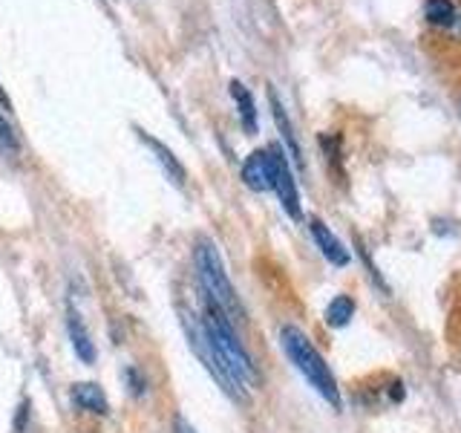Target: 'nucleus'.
<instances>
[{"label": "nucleus", "mask_w": 461, "mask_h": 433, "mask_svg": "<svg viewBox=\"0 0 461 433\" xmlns=\"http://www.w3.org/2000/svg\"><path fill=\"white\" fill-rule=\"evenodd\" d=\"M202 327H205L216 370H220V375H222V390L234 401H245V387L263 384V373H259V367L254 364L251 353L242 346L234 324L228 321V315L208 298H205Z\"/></svg>", "instance_id": "1"}, {"label": "nucleus", "mask_w": 461, "mask_h": 433, "mask_svg": "<svg viewBox=\"0 0 461 433\" xmlns=\"http://www.w3.org/2000/svg\"><path fill=\"white\" fill-rule=\"evenodd\" d=\"M280 344H283V353L288 355V361H292L303 379H306L331 408H340V387H338L335 373L326 364V358L317 353V346L309 341L306 332L300 327L285 324L280 329Z\"/></svg>", "instance_id": "2"}, {"label": "nucleus", "mask_w": 461, "mask_h": 433, "mask_svg": "<svg viewBox=\"0 0 461 433\" xmlns=\"http://www.w3.org/2000/svg\"><path fill=\"white\" fill-rule=\"evenodd\" d=\"M196 272H199V281L205 286V298L213 300L216 307H220L230 324H242L245 321V307L237 295L234 283H230L228 272H225V263L220 257V249L213 245L211 237H199L196 240Z\"/></svg>", "instance_id": "3"}, {"label": "nucleus", "mask_w": 461, "mask_h": 433, "mask_svg": "<svg viewBox=\"0 0 461 433\" xmlns=\"http://www.w3.org/2000/svg\"><path fill=\"white\" fill-rule=\"evenodd\" d=\"M266 153H268V170H271V191L277 194L285 214L292 216V220H300L303 216L300 191H297L292 165H288V156L280 151V144H271V148H266Z\"/></svg>", "instance_id": "4"}, {"label": "nucleus", "mask_w": 461, "mask_h": 433, "mask_svg": "<svg viewBox=\"0 0 461 433\" xmlns=\"http://www.w3.org/2000/svg\"><path fill=\"white\" fill-rule=\"evenodd\" d=\"M67 336H69V344L76 355L84 361V364H95V344H93V336L90 329L84 327V318L78 315V309L72 307V300H67Z\"/></svg>", "instance_id": "5"}, {"label": "nucleus", "mask_w": 461, "mask_h": 433, "mask_svg": "<svg viewBox=\"0 0 461 433\" xmlns=\"http://www.w3.org/2000/svg\"><path fill=\"white\" fill-rule=\"evenodd\" d=\"M309 231H312V237L317 243V249L323 252V257L329 260L331 266H346L349 263V249L331 235V228L321 220V216H312L309 220Z\"/></svg>", "instance_id": "6"}, {"label": "nucleus", "mask_w": 461, "mask_h": 433, "mask_svg": "<svg viewBox=\"0 0 461 433\" xmlns=\"http://www.w3.org/2000/svg\"><path fill=\"white\" fill-rule=\"evenodd\" d=\"M72 404L81 410H90L95 416H107L110 413V401H107V393L104 387L95 384V382H78L72 384Z\"/></svg>", "instance_id": "7"}, {"label": "nucleus", "mask_w": 461, "mask_h": 433, "mask_svg": "<svg viewBox=\"0 0 461 433\" xmlns=\"http://www.w3.org/2000/svg\"><path fill=\"white\" fill-rule=\"evenodd\" d=\"M242 182L251 188V191L263 194L271 191V170H268V153L266 151H254L242 165Z\"/></svg>", "instance_id": "8"}, {"label": "nucleus", "mask_w": 461, "mask_h": 433, "mask_svg": "<svg viewBox=\"0 0 461 433\" xmlns=\"http://www.w3.org/2000/svg\"><path fill=\"white\" fill-rule=\"evenodd\" d=\"M139 136H141V142L148 144V148L153 151L156 162L165 168V173H167V177H170L173 182H176V185L182 188V185L187 182V170H185V165L179 162V159L173 156V151L167 148V144H162V142H158V139H153L150 134H144V130H139Z\"/></svg>", "instance_id": "9"}, {"label": "nucleus", "mask_w": 461, "mask_h": 433, "mask_svg": "<svg viewBox=\"0 0 461 433\" xmlns=\"http://www.w3.org/2000/svg\"><path fill=\"white\" fill-rule=\"evenodd\" d=\"M268 98H271L274 122H277V127H280L283 142L288 144V151H292V159H294V162L303 168V165H306V159H303V148H300V142H297V136H294V127H292V122H288V115H285L283 101L277 98V93H274V90H268Z\"/></svg>", "instance_id": "10"}, {"label": "nucleus", "mask_w": 461, "mask_h": 433, "mask_svg": "<svg viewBox=\"0 0 461 433\" xmlns=\"http://www.w3.org/2000/svg\"><path fill=\"white\" fill-rule=\"evenodd\" d=\"M456 14H458V9H456L453 0H427V4H424V18H427L432 26L453 29Z\"/></svg>", "instance_id": "11"}, {"label": "nucleus", "mask_w": 461, "mask_h": 433, "mask_svg": "<svg viewBox=\"0 0 461 433\" xmlns=\"http://www.w3.org/2000/svg\"><path fill=\"white\" fill-rule=\"evenodd\" d=\"M230 93H234L237 98V105H240V119L245 124V130L249 134H254L257 130V107H254V96L245 90L242 81H230Z\"/></svg>", "instance_id": "12"}, {"label": "nucleus", "mask_w": 461, "mask_h": 433, "mask_svg": "<svg viewBox=\"0 0 461 433\" xmlns=\"http://www.w3.org/2000/svg\"><path fill=\"white\" fill-rule=\"evenodd\" d=\"M352 315H355V300L349 295H338L326 307V324L340 329V327H346V324L352 321Z\"/></svg>", "instance_id": "13"}, {"label": "nucleus", "mask_w": 461, "mask_h": 433, "mask_svg": "<svg viewBox=\"0 0 461 433\" xmlns=\"http://www.w3.org/2000/svg\"><path fill=\"white\" fill-rule=\"evenodd\" d=\"M0 151L6 156H18L21 144H18V134H14V127L9 124V119L4 113H0Z\"/></svg>", "instance_id": "14"}, {"label": "nucleus", "mask_w": 461, "mask_h": 433, "mask_svg": "<svg viewBox=\"0 0 461 433\" xmlns=\"http://www.w3.org/2000/svg\"><path fill=\"white\" fill-rule=\"evenodd\" d=\"M130 382H133V393H136V396H141V393H144V387H148V382L141 379L136 367H130V370H127V384H130Z\"/></svg>", "instance_id": "15"}, {"label": "nucleus", "mask_w": 461, "mask_h": 433, "mask_svg": "<svg viewBox=\"0 0 461 433\" xmlns=\"http://www.w3.org/2000/svg\"><path fill=\"white\" fill-rule=\"evenodd\" d=\"M173 433H196V430L187 425V419L176 416V419H173Z\"/></svg>", "instance_id": "16"}, {"label": "nucleus", "mask_w": 461, "mask_h": 433, "mask_svg": "<svg viewBox=\"0 0 461 433\" xmlns=\"http://www.w3.org/2000/svg\"><path fill=\"white\" fill-rule=\"evenodd\" d=\"M0 105H4V107L9 110V96L4 93V87H0Z\"/></svg>", "instance_id": "17"}, {"label": "nucleus", "mask_w": 461, "mask_h": 433, "mask_svg": "<svg viewBox=\"0 0 461 433\" xmlns=\"http://www.w3.org/2000/svg\"><path fill=\"white\" fill-rule=\"evenodd\" d=\"M453 29H456V32L461 35V12L456 14V23H453Z\"/></svg>", "instance_id": "18"}, {"label": "nucleus", "mask_w": 461, "mask_h": 433, "mask_svg": "<svg viewBox=\"0 0 461 433\" xmlns=\"http://www.w3.org/2000/svg\"><path fill=\"white\" fill-rule=\"evenodd\" d=\"M458 113H461V105H458Z\"/></svg>", "instance_id": "19"}]
</instances>
